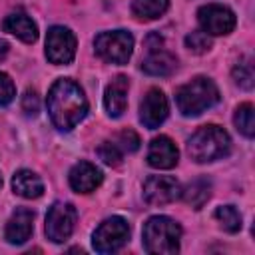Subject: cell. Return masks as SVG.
Returning a JSON list of instances; mask_svg holds the SVG:
<instances>
[{
    "mask_svg": "<svg viewBox=\"0 0 255 255\" xmlns=\"http://www.w3.org/2000/svg\"><path fill=\"white\" fill-rule=\"evenodd\" d=\"M48 114L60 131L74 129L88 116V98L78 82L70 78H60L52 84L48 92Z\"/></svg>",
    "mask_w": 255,
    "mask_h": 255,
    "instance_id": "obj_1",
    "label": "cell"
},
{
    "mask_svg": "<svg viewBox=\"0 0 255 255\" xmlns=\"http://www.w3.org/2000/svg\"><path fill=\"white\" fill-rule=\"evenodd\" d=\"M229 151H231V137L221 126L215 124L201 126L187 139V153L197 163H211L223 159L229 155Z\"/></svg>",
    "mask_w": 255,
    "mask_h": 255,
    "instance_id": "obj_2",
    "label": "cell"
},
{
    "mask_svg": "<svg viewBox=\"0 0 255 255\" xmlns=\"http://www.w3.org/2000/svg\"><path fill=\"white\" fill-rule=\"evenodd\" d=\"M219 98H221L219 96V88L215 86V82L211 78H205V76L193 78L191 82L179 86L177 92H175L177 110L185 118L201 116L203 112L213 108L219 102Z\"/></svg>",
    "mask_w": 255,
    "mask_h": 255,
    "instance_id": "obj_3",
    "label": "cell"
},
{
    "mask_svg": "<svg viewBox=\"0 0 255 255\" xmlns=\"http://www.w3.org/2000/svg\"><path fill=\"white\" fill-rule=\"evenodd\" d=\"M143 249L151 255H175L179 251L181 227L167 215H153L143 223Z\"/></svg>",
    "mask_w": 255,
    "mask_h": 255,
    "instance_id": "obj_4",
    "label": "cell"
},
{
    "mask_svg": "<svg viewBox=\"0 0 255 255\" xmlns=\"http://www.w3.org/2000/svg\"><path fill=\"white\" fill-rule=\"evenodd\" d=\"M94 50L104 62L124 66L133 52V36L128 30L100 32L94 40Z\"/></svg>",
    "mask_w": 255,
    "mask_h": 255,
    "instance_id": "obj_5",
    "label": "cell"
},
{
    "mask_svg": "<svg viewBox=\"0 0 255 255\" xmlns=\"http://www.w3.org/2000/svg\"><path fill=\"white\" fill-rule=\"evenodd\" d=\"M128 239H129V223L120 215H112L96 227L92 235V245L98 253H114L122 249L128 243Z\"/></svg>",
    "mask_w": 255,
    "mask_h": 255,
    "instance_id": "obj_6",
    "label": "cell"
},
{
    "mask_svg": "<svg viewBox=\"0 0 255 255\" xmlns=\"http://www.w3.org/2000/svg\"><path fill=\"white\" fill-rule=\"evenodd\" d=\"M78 211L68 201H56L46 213V235L52 243H64L74 233Z\"/></svg>",
    "mask_w": 255,
    "mask_h": 255,
    "instance_id": "obj_7",
    "label": "cell"
},
{
    "mask_svg": "<svg viewBox=\"0 0 255 255\" xmlns=\"http://www.w3.org/2000/svg\"><path fill=\"white\" fill-rule=\"evenodd\" d=\"M76 36L66 26H52L46 34V58L50 64L66 66L76 56Z\"/></svg>",
    "mask_w": 255,
    "mask_h": 255,
    "instance_id": "obj_8",
    "label": "cell"
},
{
    "mask_svg": "<svg viewBox=\"0 0 255 255\" xmlns=\"http://www.w3.org/2000/svg\"><path fill=\"white\" fill-rule=\"evenodd\" d=\"M197 22L207 36H225L233 32L237 18L235 12L223 4H205L197 10Z\"/></svg>",
    "mask_w": 255,
    "mask_h": 255,
    "instance_id": "obj_9",
    "label": "cell"
},
{
    "mask_svg": "<svg viewBox=\"0 0 255 255\" xmlns=\"http://www.w3.org/2000/svg\"><path fill=\"white\" fill-rule=\"evenodd\" d=\"M181 197V185L171 175H149L143 183V199L149 205H167Z\"/></svg>",
    "mask_w": 255,
    "mask_h": 255,
    "instance_id": "obj_10",
    "label": "cell"
},
{
    "mask_svg": "<svg viewBox=\"0 0 255 255\" xmlns=\"http://www.w3.org/2000/svg\"><path fill=\"white\" fill-rule=\"evenodd\" d=\"M169 114V106H167V98L159 88H151L139 106V120L147 129H155L159 128L165 118Z\"/></svg>",
    "mask_w": 255,
    "mask_h": 255,
    "instance_id": "obj_11",
    "label": "cell"
},
{
    "mask_svg": "<svg viewBox=\"0 0 255 255\" xmlns=\"http://www.w3.org/2000/svg\"><path fill=\"white\" fill-rule=\"evenodd\" d=\"M68 181L70 187L78 193H92L94 189H98L104 181V173L100 167H96L90 161H78L72 165L70 173H68Z\"/></svg>",
    "mask_w": 255,
    "mask_h": 255,
    "instance_id": "obj_12",
    "label": "cell"
},
{
    "mask_svg": "<svg viewBox=\"0 0 255 255\" xmlns=\"http://www.w3.org/2000/svg\"><path fill=\"white\" fill-rule=\"evenodd\" d=\"M179 161V151L171 137L167 135H157L149 141L147 147V163L155 169H171Z\"/></svg>",
    "mask_w": 255,
    "mask_h": 255,
    "instance_id": "obj_13",
    "label": "cell"
},
{
    "mask_svg": "<svg viewBox=\"0 0 255 255\" xmlns=\"http://www.w3.org/2000/svg\"><path fill=\"white\" fill-rule=\"evenodd\" d=\"M32 231H34V211L28 207H18L6 223L4 237L12 245H22L30 239Z\"/></svg>",
    "mask_w": 255,
    "mask_h": 255,
    "instance_id": "obj_14",
    "label": "cell"
},
{
    "mask_svg": "<svg viewBox=\"0 0 255 255\" xmlns=\"http://www.w3.org/2000/svg\"><path fill=\"white\" fill-rule=\"evenodd\" d=\"M128 90H129V80L126 76H116L104 94V106L110 118H120L126 108H128Z\"/></svg>",
    "mask_w": 255,
    "mask_h": 255,
    "instance_id": "obj_15",
    "label": "cell"
},
{
    "mask_svg": "<svg viewBox=\"0 0 255 255\" xmlns=\"http://www.w3.org/2000/svg\"><path fill=\"white\" fill-rule=\"evenodd\" d=\"M2 28H4V32L16 36L18 40H22L26 44H32V42L38 40V26H36V22L28 14H24V12L8 14L4 18V22H2Z\"/></svg>",
    "mask_w": 255,
    "mask_h": 255,
    "instance_id": "obj_16",
    "label": "cell"
},
{
    "mask_svg": "<svg viewBox=\"0 0 255 255\" xmlns=\"http://www.w3.org/2000/svg\"><path fill=\"white\" fill-rule=\"evenodd\" d=\"M177 68V58L167 52V50H149V54L143 58L141 62V70L149 76H159L165 78L169 74H173Z\"/></svg>",
    "mask_w": 255,
    "mask_h": 255,
    "instance_id": "obj_17",
    "label": "cell"
},
{
    "mask_svg": "<svg viewBox=\"0 0 255 255\" xmlns=\"http://www.w3.org/2000/svg\"><path fill=\"white\" fill-rule=\"evenodd\" d=\"M12 189L24 199H38L44 193V181L32 169H18L12 175Z\"/></svg>",
    "mask_w": 255,
    "mask_h": 255,
    "instance_id": "obj_18",
    "label": "cell"
},
{
    "mask_svg": "<svg viewBox=\"0 0 255 255\" xmlns=\"http://www.w3.org/2000/svg\"><path fill=\"white\" fill-rule=\"evenodd\" d=\"M181 197L193 209H201L209 201V197H211V181L207 177L193 179L191 183H187L185 189H181Z\"/></svg>",
    "mask_w": 255,
    "mask_h": 255,
    "instance_id": "obj_19",
    "label": "cell"
},
{
    "mask_svg": "<svg viewBox=\"0 0 255 255\" xmlns=\"http://www.w3.org/2000/svg\"><path fill=\"white\" fill-rule=\"evenodd\" d=\"M169 8V0H133L131 12L137 20H157Z\"/></svg>",
    "mask_w": 255,
    "mask_h": 255,
    "instance_id": "obj_20",
    "label": "cell"
},
{
    "mask_svg": "<svg viewBox=\"0 0 255 255\" xmlns=\"http://www.w3.org/2000/svg\"><path fill=\"white\" fill-rule=\"evenodd\" d=\"M233 124L237 128V131L245 137H253L255 135V110H253V104L245 102L241 106H237L235 114H233Z\"/></svg>",
    "mask_w": 255,
    "mask_h": 255,
    "instance_id": "obj_21",
    "label": "cell"
},
{
    "mask_svg": "<svg viewBox=\"0 0 255 255\" xmlns=\"http://www.w3.org/2000/svg\"><path fill=\"white\" fill-rule=\"evenodd\" d=\"M215 219L219 221V225L227 231V233H237L243 225L241 213L237 211L235 205H221L215 209Z\"/></svg>",
    "mask_w": 255,
    "mask_h": 255,
    "instance_id": "obj_22",
    "label": "cell"
},
{
    "mask_svg": "<svg viewBox=\"0 0 255 255\" xmlns=\"http://www.w3.org/2000/svg\"><path fill=\"white\" fill-rule=\"evenodd\" d=\"M233 82L243 88V90H253L255 84V72H253V60L251 58H243L235 64V68L231 70Z\"/></svg>",
    "mask_w": 255,
    "mask_h": 255,
    "instance_id": "obj_23",
    "label": "cell"
},
{
    "mask_svg": "<svg viewBox=\"0 0 255 255\" xmlns=\"http://www.w3.org/2000/svg\"><path fill=\"white\" fill-rule=\"evenodd\" d=\"M98 155H100V159H102L106 165H110V167H118V165L122 163V159H124V151L118 147V143H116L114 139L102 141V145L98 147Z\"/></svg>",
    "mask_w": 255,
    "mask_h": 255,
    "instance_id": "obj_24",
    "label": "cell"
},
{
    "mask_svg": "<svg viewBox=\"0 0 255 255\" xmlns=\"http://www.w3.org/2000/svg\"><path fill=\"white\" fill-rule=\"evenodd\" d=\"M185 46L193 54H205V52L211 50V38L203 30H193L185 36Z\"/></svg>",
    "mask_w": 255,
    "mask_h": 255,
    "instance_id": "obj_25",
    "label": "cell"
},
{
    "mask_svg": "<svg viewBox=\"0 0 255 255\" xmlns=\"http://www.w3.org/2000/svg\"><path fill=\"white\" fill-rule=\"evenodd\" d=\"M114 141L118 143V147L124 151V153H133V151H137L139 149V135L133 131V129H122L116 137H114Z\"/></svg>",
    "mask_w": 255,
    "mask_h": 255,
    "instance_id": "obj_26",
    "label": "cell"
},
{
    "mask_svg": "<svg viewBox=\"0 0 255 255\" xmlns=\"http://www.w3.org/2000/svg\"><path fill=\"white\" fill-rule=\"evenodd\" d=\"M16 98V86L12 78L4 72H0V106H8Z\"/></svg>",
    "mask_w": 255,
    "mask_h": 255,
    "instance_id": "obj_27",
    "label": "cell"
},
{
    "mask_svg": "<svg viewBox=\"0 0 255 255\" xmlns=\"http://www.w3.org/2000/svg\"><path fill=\"white\" fill-rule=\"evenodd\" d=\"M22 112L26 116H36L40 112V98L36 94V90H26L22 96Z\"/></svg>",
    "mask_w": 255,
    "mask_h": 255,
    "instance_id": "obj_28",
    "label": "cell"
},
{
    "mask_svg": "<svg viewBox=\"0 0 255 255\" xmlns=\"http://www.w3.org/2000/svg\"><path fill=\"white\" fill-rule=\"evenodd\" d=\"M8 50H10V44H8L6 40H2V38H0V62H4V60H6Z\"/></svg>",
    "mask_w": 255,
    "mask_h": 255,
    "instance_id": "obj_29",
    "label": "cell"
},
{
    "mask_svg": "<svg viewBox=\"0 0 255 255\" xmlns=\"http://www.w3.org/2000/svg\"><path fill=\"white\" fill-rule=\"evenodd\" d=\"M0 187H2V175H0Z\"/></svg>",
    "mask_w": 255,
    "mask_h": 255,
    "instance_id": "obj_30",
    "label": "cell"
}]
</instances>
